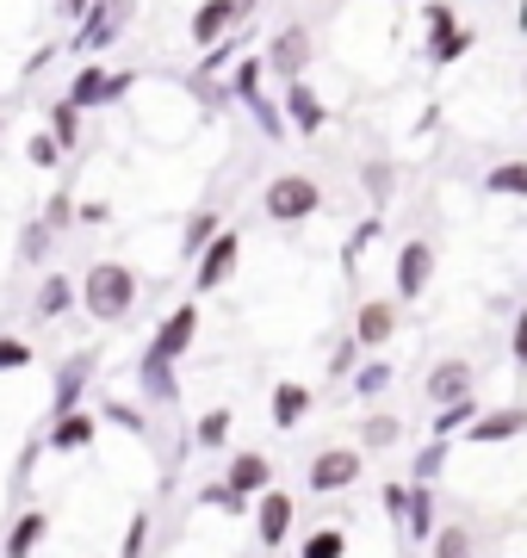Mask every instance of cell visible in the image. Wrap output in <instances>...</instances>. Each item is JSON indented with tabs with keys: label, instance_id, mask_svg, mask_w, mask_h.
Listing matches in <instances>:
<instances>
[{
	"label": "cell",
	"instance_id": "1",
	"mask_svg": "<svg viewBox=\"0 0 527 558\" xmlns=\"http://www.w3.org/2000/svg\"><path fill=\"white\" fill-rule=\"evenodd\" d=\"M82 311L94 323H124L131 311H137V274L124 267V260H94L82 274Z\"/></svg>",
	"mask_w": 527,
	"mask_h": 558
},
{
	"label": "cell",
	"instance_id": "2",
	"mask_svg": "<svg viewBox=\"0 0 527 558\" xmlns=\"http://www.w3.org/2000/svg\"><path fill=\"white\" fill-rule=\"evenodd\" d=\"M131 13H137V0H94L82 20H75V38H69V57H100L106 44L119 38L124 25H131Z\"/></svg>",
	"mask_w": 527,
	"mask_h": 558
},
{
	"label": "cell",
	"instance_id": "3",
	"mask_svg": "<svg viewBox=\"0 0 527 558\" xmlns=\"http://www.w3.org/2000/svg\"><path fill=\"white\" fill-rule=\"evenodd\" d=\"M100 373V348H75V354L57 366V379H50V416H69V410H82L87 385Z\"/></svg>",
	"mask_w": 527,
	"mask_h": 558
},
{
	"label": "cell",
	"instance_id": "4",
	"mask_svg": "<svg viewBox=\"0 0 527 558\" xmlns=\"http://www.w3.org/2000/svg\"><path fill=\"white\" fill-rule=\"evenodd\" d=\"M317 205H323V186L310 174H280L267 186V218L273 223H298V218H310Z\"/></svg>",
	"mask_w": 527,
	"mask_h": 558
},
{
	"label": "cell",
	"instance_id": "5",
	"mask_svg": "<svg viewBox=\"0 0 527 558\" xmlns=\"http://www.w3.org/2000/svg\"><path fill=\"white\" fill-rule=\"evenodd\" d=\"M236 260H243V236H236V230H218V236L199 248V260H193V286H199V292H218L223 279L236 274Z\"/></svg>",
	"mask_w": 527,
	"mask_h": 558
},
{
	"label": "cell",
	"instance_id": "6",
	"mask_svg": "<svg viewBox=\"0 0 527 558\" xmlns=\"http://www.w3.org/2000/svg\"><path fill=\"white\" fill-rule=\"evenodd\" d=\"M261 69H273L280 81H298V75H305V69H310V32H305V25H285L280 38L267 44Z\"/></svg>",
	"mask_w": 527,
	"mask_h": 558
},
{
	"label": "cell",
	"instance_id": "7",
	"mask_svg": "<svg viewBox=\"0 0 527 558\" xmlns=\"http://www.w3.org/2000/svg\"><path fill=\"white\" fill-rule=\"evenodd\" d=\"M255 13V0H205L199 13H193V44L199 50H211L218 38H230V25L248 20Z\"/></svg>",
	"mask_w": 527,
	"mask_h": 558
},
{
	"label": "cell",
	"instance_id": "8",
	"mask_svg": "<svg viewBox=\"0 0 527 558\" xmlns=\"http://www.w3.org/2000/svg\"><path fill=\"white\" fill-rule=\"evenodd\" d=\"M354 478H360V453H354V447H329V453L310 459V490H317V497L347 490Z\"/></svg>",
	"mask_w": 527,
	"mask_h": 558
},
{
	"label": "cell",
	"instance_id": "9",
	"mask_svg": "<svg viewBox=\"0 0 527 558\" xmlns=\"http://www.w3.org/2000/svg\"><path fill=\"white\" fill-rule=\"evenodd\" d=\"M193 336H199V304H181V311H168V317H162V329L149 336V354L181 360L186 348H193Z\"/></svg>",
	"mask_w": 527,
	"mask_h": 558
},
{
	"label": "cell",
	"instance_id": "10",
	"mask_svg": "<svg viewBox=\"0 0 527 558\" xmlns=\"http://www.w3.org/2000/svg\"><path fill=\"white\" fill-rule=\"evenodd\" d=\"M137 391L149 403H181V373H174V360H162V354L143 348L137 354Z\"/></svg>",
	"mask_w": 527,
	"mask_h": 558
},
{
	"label": "cell",
	"instance_id": "11",
	"mask_svg": "<svg viewBox=\"0 0 527 558\" xmlns=\"http://www.w3.org/2000/svg\"><path fill=\"white\" fill-rule=\"evenodd\" d=\"M292 509H298V502L285 497V490H261V509H255V534H261V546H285V534H292Z\"/></svg>",
	"mask_w": 527,
	"mask_h": 558
},
{
	"label": "cell",
	"instance_id": "12",
	"mask_svg": "<svg viewBox=\"0 0 527 558\" xmlns=\"http://www.w3.org/2000/svg\"><path fill=\"white\" fill-rule=\"evenodd\" d=\"M428 274H434V248L428 242H404L397 248V299H422Z\"/></svg>",
	"mask_w": 527,
	"mask_h": 558
},
{
	"label": "cell",
	"instance_id": "13",
	"mask_svg": "<svg viewBox=\"0 0 527 558\" xmlns=\"http://www.w3.org/2000/svg\"><path fill=\"white\" fill-rule=\"evenodd\" d=\"M94 435H100V422L87 416V410H69V416H50L44 447H57V453H82V447H94Z\"/></svg>",
	"mask_w": 527,
	"mask_h": 558
},
{
	"label": "cell",
	"instance_id": "14",
	"mask_svg": "<svg viewBox=\"0 0 527 558\" xmlns=\"http://www.w3.org/2000/svg\"><path fill=\"white\" fill-rule=\"evenodd\" d=\"M44 534H50V515H44V509H20L13 527H7V539H0V553L7 558H32L44 546Z\"/></svg>",
	"mask_w": 527,
	"mask_h": 558
},
{
	"label": "cell",
	"instance_id": "15",
	"mask_svg": "<svg viewBox=\"0 0 527 558\" xmlns=\"http://www.w3.org/2000/svg\"><path fill=\"white\" fill-rule=\"evenodd\" d=\"M69 311H75V279H69V274H44L38 299H32V317L57 323V317H69Z\"/></svg>",
	"mask_w": 527,
	"mask_h": 558
},
{
	"label": "cell",
	"instance_id": "16",
	"mask_svg": "<svg viewBox=\"0 0 527 558\" xmlns=\"http://www.w3.org/2000/svg\"><path fill=\"white\" fill-rule=\"evenodd\" d=\"M223 484H230L236 497H261L267 484H273V465H267L261 453H236L230 459V472H223Z\"/></svg>",
	"mask_w": 527,
	"mask_h": 558
},
{
	"label": "cell",
	"instance_id": "17",
	"mask_svg": "<svg viewBox=\"0 0 527 558\" xmlns=\"http://www.w3.org/2000/svg\"><path fill=\"white\" fill-rule=\"evenodd\" d=\"M285 119L298 124V131H305V137H317V131H323V100H317V94H310L305 81H285Z\"/></svg>",
	"mask_w": 527,
	"mask_h": 558
},
{
	"label": "cell",
	"instance_id": "18",
	"mask_svg": "<svg viewBox=\"0 0 527 558\" xmlns=\"http://www.w3.org/2000/svg\"><path fill=\"white\" fill-rule=\"evenodd\" d=\"M44 131L57 137V149H62V156H69V149H82V106L50 100V106H44Z\"/></svg>",
	"mask_w": 527,
	"mask_h": 558
},
{
	"label": "cell",
	"instance_id": "19",
	"mask_svg": "<svg viewBox=\"0 0 527 558\" xmlns=\"http://www.w3.org/2000/svg\"><path fill=\"white\" fill-rule=\"evenodd\" d=\"M428 398H434V403L471 398V366H466V360H441V366L428 373Z\"/></svg>",
	"mask_w": 527,
	"mask_h": 558
},
{
	"label": "cell",
	"instance_id": "20",
	"mask_svg": "<svg viewBox=\"0 0 527 558\" xmlns=\"http://www.w3.org/2000/svg\"><path fill=\"white\" fill-rule=\"evenodd\" d=\"M391 329H397V304L372 299V304L360 311V329H354V341H360V348H385Z\"/></svg>",
	"mask_w": 527,
	"mask_h": 558
},
{
	"label": "cell",
	"instance_id": "21",
	"mask_svg": "<svg viewBox=\"0 0 527 558\" xmlns=\"http://www.w3.org/2000/svg\"><path fill=\"white\" fill-rule=\"evenodd\" d=\"M106 75H112V69H100V62L87 57L82 69H75V81H69V94H62V100L82 106V112H94V106H100V94H106Z\"/></svg>",
	"mask_w": 527,
	"mask_h": 558
},
{
	"label": "cell",
	"instance_id": "22",
	"mask_svg": "<svg viewBox=\"0 0 527 558\" xmlns=\"http://www.w3.org/2000/svg\"><path fill=\"white\" fill-rule=\"evenodd\" d=\"M310 416V391L298 379L273 385V428H298V422Z\"/></svg>",
	"mask_w": 527,
	"mask_h": 558
},
{
	"label": "cell",
	"instance_id": "23",
	"mask_svg": "<svg viewBox=\"0 0 527 558\" xmlns=\"http://www.w3.org/2000/svg\"><path fill=\"white\" fill-rule=\"evenodd\" d=\"M527 428V416L522 410H503V416H471V440L478 447H497V440H515Z\"/></svg>",
	"mask_w": 527,
	"mask_h": 558
},
{
	"label": "cell",
	"instance_id": "24",
	"mask_svg": "<svg viewBox=\"0 0 527 558\" xmlns=\"http://www.w3.org/2000/svg\"><path fill=\"white\" fill-rule=\"evenodd\" d=\"M50 242H57V230H50V223L25 218V230H20V260H25V267H38V260H50Z\"/></svg>",
	"mask_w": 527,
	"mask_h": 558
},
{
	"label": "cell",
	"instance_id": "25",
	"mask_svg": "<svg viewBox=\"0 0 527 558\" xmlns=\"http://www.w3.org/2000/svg\"><path fill=\"white\" fill-rule=\"evenodd\" d=\"M485 186H490V193H503V199H527V161H503V168H490Z\"/></svg>",
	"mask_w": 527,
	"mask_h": 558
},
{
	"label": "cell",
	"instance_id": "26",
	"mask_svg": "<svg viewBox=\"0 0 527 558\" xmlns=\"http://www.w3.org/2000/svg\"><path fill=\"white\" fill-rule=\"evenodd\" d=\"M211 236H218V211H193V218H186V230H181V255L199 260V248Z\"/></svg>",
	"mask_w": 527,
	"mask_h": 558
},
{
	"label": "cell",
	"instance_id": "27",
	"mask_svg": "<svg viewBox=\"0 0 527 558\" xmlns=\"http://www.w3.org/2000/svg\"><path fill=\"white\" fill-rule=\"evenodd\" d=\"M404 521H409V534L422 539V534H434V490H409V509H404Z\"/></svg>",
	"mask_w": 527,
	"mask_h": 558
},
{
	"label": "cell",
	"instance_id": "28",
	"mask_svg": "<svg viewBox=\"0 0 527 558\" xmlns=\"http://www.w3.org/2000/svg\"><path fill=\"white\" fill-rule=\"evenodd\" d=\"M471 416H478V403H471V398H453V403H441V410H434V440H446L453 428H466Z\"/></svg>",
	"mask_w": 527,
	"mask_h": 558
},
{
	"label": "cell",
	"instance_id": "29",
	"mask_svg": "<svg viewBox=\"0 0 527 558\" xmlns=\"http://www.w3.org/2000/svg\"><path fill=\"white\" fill-rule=\"evenodd\" d=\"M25 161H32V168H44V174H50V168H62L57 137H50V131H32V137H25Z\"/></svg>",
	"mask_w": 527,
	"mask_h": 558
},
{
	"label": "cell",
	"instance_id": "30",
	"mask_svg": "<svg viewBox=\"0 0 527 558\" xmlns=\"http://www.w3.org/2000/svg\"><path fill=\"white\" fill-rule=\"evenodd\" d=\"M38 223H50V230H57V236H62V230H69V223H75V193H62V186H57V193H50V199H44Z\"/></svg>",
	"mask_w": 527,
	"mask_h": 558
},
{
	"label": "cell",
	"instance_id": "31",
	"mask_svg": "<svg viewBox=\"0 0 527 558\" xmlns=\"http://www.w3.org/2000/svg\"><path fill=\"white\" fill-rule=\"evenodd\" d=\"M32 360H38V348L25 336H0V373H25Z\"/></svg>",
	"mask_w": 527,
	"mask_h": 558
},
{
	"label": "cell",
	"instance_id": "32",
	"mask_svg": "<svg viewBox=\"0 0 527 558\" xmlns=\"http://www.w3.org/2000/svg\"><path fill=\"white\" fill-rule=\"evenodd\" d=\"M342 553H347V534H342V527H317V534L305 539V553H298V558H342Z\"/></svg>",
	"mask_w": 527,
	"mask_h": 558
},
{
	"label": "cell",
	"instance_id": "33",
	"mask_svg": "<svg viewBox=\"0 0 527 558\" xmlns=\"http://www.w3.org/2000/svg\"><path fill=\"white\" fill-rule=\"evenodd\" d=\"M261 57H248V62H236V75H230V100H248V94H261Z\"/></svg>",
	"mask_w": 527,
	"mask_h": 558
},
{
	"label": "cell",
	"instance_id": "34",
	"mask_svg": "<svg viewBox=\"0 0 527 558\" xmlns=\"http://www.w3.org/2000/svg\"><path fill=\"white\" fill-rule=\"evenodd\" d=\"M459 50H466V32H459V25H434V44H428V57H434V62H453Z\"/></svg>",
	"mask_w": 527,
	"mask_h": 558
},
{
	"label": "cell",
	"instance_id": "35",
	"mask_svg": "<svg viewBox=\"0 0 527 558\" xmlns=\"http://www.w3.org/2000/svg\"><path fill=\"white\" fill-rule=\"evenodd\" d=\"M100 416L112 422V428H124V435H143V410H137V403H119V398H112V403H100Z\"/></svg>",
	"mask_w": 527,
	"mask_h": 558
},
{
	"label": "cell",
	"instance_id": "36",
	"mask_svg": "<svg viewBox=\"0 0 527 558\" xmlns=\"http://www.w3.org/2000/svg\"><path fill=\"white\" fill-rule=\"evenodd\" d=\"M230 440V410H205L199 416V447H223Z\"/></svg>",
	"mask_w": 527,
	"mask_h": 558
},
{
	"label": "cell",
	"instance_id": "37",
	"mask_svg": "<svg viewBox=\"0 0 527 558\" xmlns=\"http://www.w3.org/2000/svg\"><path fill=\"white\" fill-rule=\"evenodd\" d=\"M434 558H471V534L466 527H441L434 534Z\"/></svg>",
	"mask_w": 527,
	"mask_h": 558
},
{
	"label": "cell",
	"instance_id": "38",
	"mask_svg": "<svg viewBox=\"0 0 527 558\" xmlns=\"http://www.w3.org/2000/svg\"><path fill=\"white\" fill-rule=\"evenodd\" d=\"M199 502H211V509H223V515H243V509H248V497H236L230 484H205Z\"/></svg>",
	"mask_w": 527,
	"mask_h": 558
},
{
	"label": "cell",
	"instance_id": "39",
	"mask_svg": "<svg viewBox=\"0 0 527 558\" xmlns=\"http://www.w3.org/2000/svg\"><path fill=\"white\" fill-rule=\"evenodd\" d=\"M397 435H404V422H397V416H372V422L360 428V440H366V447H391Z\"/></svg>",
	"mask_w": 527,
	"mask_h": 558
},
{
	"label": "cell",
	"instance_id": "40",
	"mask_svg": "<svg viewBox=\"0 0 527 558\" xmlns=\"http://www.w3.org/2000/svg\"><path fill=\"white\" fill-rule=\"evenodd\" d=\"M143 539H149V515H131V527H124V546H119V558H143Z\"/></svg>",
	"mask_w": 527,
	"mask_h": 558
},
{
	"label": "cell",
	"instance_id": "41",
	"mask_svg": "<svg viewBox=\"0 0 527 558\" xmlns=\"http://www.w3.org/2000/svg\"><path fill=\"white\" fill-rule=\"evenodd\" d=\"M354 385H360V398H379V391L391 385V366H360V379Z\"/></svg>",
	"mask_w": 527,
	"mask_h": 558
},
{
	"label": "cell",
	"instance_id": "42",
	"mask_svg": "<svg viewBox=\"0 0 527 558\" xmlns=\"http://www.w3.org/2000/svg\"><path fill=\"white\" fill-rule=\"evenodd\" d=\"M441 459H446V440H434V447L416 459V478H434V472H441Z\"/></svg>",
	"mask_w": 527,
	"mask_h": 558
},
{
	"label": "cell",
	"instance_id": "43",
	"mask_svg": "<svg viewBox=\"0 0 527 558\" xmlns=\"http://www.w3.org/2000/svg\"><path fill=\"white\" fill-rule=\"evenodd\" d=\"M404 509H409V490H404V484H385V515L404 521Z\"/></svg>",
	"mask_w": 527,
	"mask_h": 558
},
{
	"label": "cell",
	"instance_id": "44",
	"mask_svg": "<svg viewBox=\"0 0 527 558\" xmlns=\"http://www.w3.org/2000/svg\"><path fill=\"white\" fill-rule=\"evenodd\" d=\"M354 354H360V341H342L335 360H329V373H354Z\"/></svg>",
	"mask_w": 527,
	"mask_h": 558
},
{
	"label": "cell",
	"instance_id": "45",
	"mask_svg": "<svg viewBox=\"0 0 527 558\" xmlns=\"http://www.w3.org/2000/svg\"><path fill=\"white\" fill-rule=\"evenodd\" d=\"M50 7H57V20H69V25H75V20L87 13V7H94V0H50Z\"/></svg>",
	"mask_w": 527,
	"mask_h": 558
},
{
	"label": "cell",
	"instance_id": "46",
	"mask_svg": "<svg viewBox=\"0 0 527 558\" xmlns=\"http://www.w3.org/2000/svg\"><path fill=\"white\" fill-rule=\"evenodd\" d=\"M515 366H527V311L515 317Z\"/></svg>",
	"mask_w": 527,
	"mask_h": 558
},
{
	"label": "cell",
	"instance_id": "47",
	"mask_svg": "<svg viewBox=\"0 0 527 558\" xmlns=\"http://www.w3.org/2000/svg\"><path fill=\"white\" fill-rule=\"evenodd\" d=\"M522 32H527V0H522Z\"/></svg>",
	"mask_w": 527,
	"mask_h": 558
},
{
	"label": "cell",
	"instance_id": "48",
	"mask_svg": "<svg viewBox=\"0 0 527 558\" xmlns=\"http://www.w3.org/2000/svg\"><path fill=\"white\" fill-rule=\"evenodd\" d=\"M0 137H7V119H0Z\"/></svg>",
	"mask_w": 527,
	"mask_h": 558
}]
</instances>
